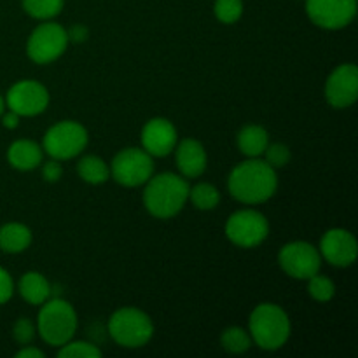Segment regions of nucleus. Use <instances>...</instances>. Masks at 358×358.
Returning a JSON list of instances; mask_svg holds the SVG:
<instances>
[{
  "label": "nucleus",
  "mask_w": 358,
  "mask_h": 358,
  "mask_svg": "<svg viewBox=\"0 0 358 358\" xmlns=\"http://www.w3.org/2000/svg\"><path fill=\"white\" fill-rule=\"evenodd\" d=\"M35 325L30 318H17L16 324L13 325V338L17 345L27 346L34 341L35 338Z\"/></svg>",
  "instance_id": "29"
},
{
  "label": "nucleus",
  "mask_w": 358,
  "mask_h": 358,
  "mask_svg": "<svg viewBox=\"0 0 358 358\" xmlns=\"http://www.w3.org/2000/svg\"><path fill=\"white\" fill-rule=\"evenodd\" d=\"M175 149H177L175 161L182 177L198 178L205 173L208 156L201 142L194 138H184L175 145Z\"/></svg>",
  "instance_id": "16"
},
{
  "label": "nucleus",
  "mask_w": 358,
  "mask_h": 358,
  "mask_svg": "<svg viewBox=\"0 0 358 358\" xmlns=\"http://www.w3.org/2000/svg\"><path fill=\"white\" fill-rule=\"evenodd\" d=\"M37 331L48 345L56 348L72 341L77 331V313L72 304L65 299L49 297L44 304H41Z\"/></svg>",
  "instance_id": "4"
},
{
  "label": "nucleus",
  "mask_w": 358,
  "mask_h": 358,
  "mask_svg": "<svg viewBox=\"0 0 358 358\" xmlns=\"http://www.w3.org/2000/svg\"><path fill=\"white\" fill-rule=\"evenodd\" d=\"M306 14L317 27L341 30L357 16V0H306Z\"/></svg>",
  "instance_id": "12"
},
{
  "label": "nucleus",
  "mask_w": 358,
  "mask_h": 358,
  "mask_svg": "<svg viewBox=\"0 0 358 358\" xmlns=\"http://www.w3.org/2000/svg\"><path fill=\"white\" fill-rule=\"evenodd\" d=\"M213 14L224 24H233L243 16V0H215Z\"/></svg>",
  "instance_id": "25"
},
{
  "label": "nucleus",
  "mask_w": 358,
  "mask_h": 358,
  "mask_svg": "<svg viewBox=\"0 0 358 358\" xmlns=\"http://www.w3.org/2000/svg\"><path fill=\"white\" fill-rule=\"evenodd\" d=\"M177 140V128L166 117L149 119L142 128V149L152 157H163L173 152Z\"/></svg>",
  "instance_id": "15"
},
{
  "label": "nucleus",
  "mask_w": 358,
  "mask_h": 358,
  "mask_svg": "<svg viewBox=\"0 0 358 358\" xmlns=\"http://www.w3.org/2000/svg\"><path fill=\"white\" fill-rule=\"evenodd\" d=\"M31 245V231L24 224L9 222L0 227V250L20 254Z\"/></svg>",
  "instance_id": "20"
},
{
  "label": "nucleus",
  "mask_w": 358,
  "mask_h": 358,
  "mask_svg": "<svg viewBox=\"0 0 358 358\" xmlns=\"http://www.w3.org/2000/svg\"><path fill=\"white\" fill-rule=\"evenodd\" d=\"M108 336L124 348H142L154 336V324L138 308H121L114 311L107 325Z\"/></svg>",
  "instance_id": "5"
},
{
  "label": "nucleus",
  "mask_w": 358,
  "mask_h": 358,
  "mask_svg": "<svg viewBox=\"0 0 358 358\" xmlns=\"http://www.w3.org/2000/svg\"><path fill=\"white\" fill-rule=\"evenodd\" d=\"M14 294V282L10 273L0 266V306L9 303Z\"/></svg>",
  "instance_id": "30"
},
{
  "label": "nucleus",
  "mask_w": 358,
  "mask_h": 358,
  "mask_svg": "<svg viewBox=\"0 0 358 358\" xmlns=\"http://www.w3.org/2000/svg\"><path fill=\"white\" fill-rule=\"evenodd\" d=\"M63 175V166H62V161L58 159H49L48 163H44L42 166V177H44L45 182H58Z\"/></svg>",
  "instance_id": "31"
},
{
  "label": "nucleus",
  "mask_w": 358,
  "mask_h": 358,
  "mask_svg": "<svg viewBox=\"0 0 358 358\" xmlns=\"http://www.w3.org/2000/svg\"><path fill=\"white\" fill-rule=\"evenodd\" d=\"M189 189L187 178L177 173L152 175L143 189V206L156 219H171L189 201Z\"/></svg>",
  "instance_id": "2"
},
{
  "label": "nucleus",
  "mask_w": 358,
  "mask_h": 358,
  "mask_svg": "<svg viewBox=\"0 0 358 358\" xmlns=\"http://www.w3.org/2000/svg\"><path fill=\"white\" fill-rule=\"evenodd\" d=\"M16 358H44V352H41V350L35 348V346L27 345L16 353Z\"/></svg>",
  "instance_id": "34"
},
{
  "label": "nucleus",
  "mask_w": 358,
  "mask_h": 358,
  "mask_svg": "<svg viewBox=\"0 0 358 358\" xmlns=\"http://www.w3.org/2000/svg\"><path fill=\"white\" fill-rule=\"evenodd\" d=\"M278 264L290 278L308 280L320 271L322 255L308 241H290L280 248Z\"/></svg>",
  "instance_id": "10"
},
{
  "label": "nucleus",
  "mask_w": 358,
  "mask_h": 358,
  "mask_svg": "<svg viewBox=\"0 0 358 358\" xmlns=\"http://www.w3.org/2000/svg\"><path fill=\"white\" fill-rule=\"evenodd\" d=\"M0 117H2L3 128H7V129H16L17 126H20V117H21V115H17L16 112H13V110L3 112V114L0 115Z\"/></svg>",
  "instance_id": "33"
},
{
  "label": "nucleus",
  "mask_w": 358,
  "mask_h": 358,
  "mask_svg": "<svg viewBox=\"0 0 358 358\" xmlns=\"http://www.w3.org/2000/svg\"><path fill=\"white\" fill-rule=\"evenodd\" d=\"M220 345H222V348L226 350L227 353L240 355V353L248 352L254 343H252L250 334H248L243 327L233 325V327H227L226 331L222 332V336H220Z\"/></svg>",
  "instance_id": "22"
},
{
  "label": "nucleus",
  "mask_w": 358,
  "mask_h": 358,
  "mask_svg": "<svg viewBox=\"0 0 358 358\" xmlns=\"http://www.w3.org/2000/svg\"><path fill=\"white\" fill-rule=\"evenodd\" d=\"M238 149L247 157H259L264 154L269 143V135L262 126L248 124L240 129L236 136Z\"/></svg>",
  "instance_id": "19"
},
{
  "label": "nucleus",
  "mask_w": 358,
  "mask_h": 358,
  "mask_svg": "<svg viewBox=\"0 0 358 358\" xmlns=\"http://www.w3.org/2000/svg\"><path fill=\"white\" fill-rule=\"evenodd\" d=\"M292 154H290V149L285 145V143H268L264 150V161L271 168L278 170V168H283L290 161Z\"/></svg>",
  "instance_id": "28"
},
{
  "label": "nucleus",
  "mask_w": 358,
  "mask_h": 358,
  "mask_svg": "<svg viewBox=\"0 0 358 358\" xmlns=\"http://www.w3.org/2000/svg\"><path fill=\"white\" fill-rule=\"evenodd\" d=\"M6 98H2V94H0V115L3 114V112H6Z\"/></svg>",
  "instance_id": "35"
},
{
  "label": "nucleus",
  "mask_w": 358,
  "mask_h": 358,
  "mask_svg": "<svg viewBox=\"0 0 358 358\" xmlns=\"http://www.w3.org/2000/svg\"><path fill=\"white\" fill-rule=\"evenodd\" d=\"M248 334L252 343L266 352H276L287 345L292 334V324L283 308L273 303L255 306L248 320Z\"/></svg>",
  "instance_id": "3"
},
{
  "label": "nucleus",
  "mask_w": 358,
  "mask_h": 358,
  "mask_svg": "<svg viewBox=\"0 0 358 358\" xmlns=\"http://www.w3.org/2000/svg\"><path fill=\"white\" fill-rule=\"evenodd\" d=\"M229 194L245 205H261L271 199L278 189L275 168L257 157L236 164L227 178Z\"/></svg>",
  "instance_id": "1"
},
{
  "label": "nucleus",
  "mask_w": 358,
  "mask_h": 358,
  "mask_svg": "<svg viewBox=\"0 0 358 358\" xmlns=\"http://www.w3.org/2000/svg\"><path fill=\"white\" fill-rule=\"evenodd\" d=\"M358 98V69L343 63L331 72L325 83V100L334 108L352 107Z\"/></svg>",
  "instance_id": "13"
},
{
  "label": "nucleus",
  "mask_w": 358,
  "mask_h": 358,
  "mask_svg": "<svg viewBox=\"0 0 358 358\" xmlns=\"http://www.w3.org/2000/svg\"><path fill=\"white\" fill-rule=\"evenodd\" d=\"M49 105V93L37 80H17L6 94V107L21 117H34L42 114Z\"/></svg>",
  "instance_id": "11"
},
{
  "label": "nucleus",
  "mask_w": 358,
  "mask_h": 358,
  "mask_svg": "<svg viewBox=\"0 0 358 358\" xmlns=\"http://www.w3.org/2000/svg\"><path fill=\"white\" fill-rule=\"evenodd\" d=\"M77 173L87 184H103L110 177V170H108L107 163L98 156H84L83 159L77 163Z\"/></svg>",
  "instance_id": "21"
},
{
  "label": "nucleus",
  "mask_w": 358,
  "mask_h": 358,
  "mask_svg": "<svg viewBox=\"0 0 358 358\" xmlns=\"http://www.w3.org/2000/svg\"><path fill=\"white\" fill-rule=\"evenodd\" d=\"M66 37H69V42H73V44H80V42H86L87 37H90V30L84 24H73L66 30Z\"/></svg>",
  "instance_id": "32"
},
{
  "label": "nucleus",
  "mask_w": 358,
  "mask_h": 358,
  "mask_svg": "<svg viewBox=\"0 0 358 358\" xmlns=\"http://www.w3.org/2000/svg\"><path fill=\"white\" fill-rule=\"evenodd\" d=\"M308 292L318 303H329L336 296V285L331 278L317 273L311 278H308Z\"/></svg>",
  "instance_id": "26"
},
{
  "label": "nucleus",
  "mask_w": 358,
  "mask_h": 358,
  "mask_svg": "<svg viewBox=\"0 0 358 358\" xmlns=\"http://www.w3.org/2000/svg\"><path fill=\"white\" fill-rule=\"evenodd\" d=\"M69 45L66 30L58 23L48 20L41 23L30 34L27 41V55L37 65H48L56 62Z\"/></svg>",
  "instance_id": "7"
},
{
  "label": "nucleus",
  "mask_w": 358,
  "mask_h": 358,
  "mask_svg": "<svg viewBox=\"0 0 358 358\" xmlns=\"http://www.w3.org/2000/svg\"><path fill=\"white\" fill-rule=\"evenodd\" d=\"M318 252L329 264L336 268H348L358 257L357 238L350 231L334 227L322 236Z\"/></svg>",
  "instance_id": "14"
},
{
  "label": "nucleus",
  "mask_w": 358,
  "mask_h": 358,
  "mask_svg": "<svg viewBox=\"0 0 358 358\" xmlns=\"http://www.w3.org/2000/svg\"><path fill=\"white\" fill-rule=\"evenodd\" d=\"M44 150L38 143L31 140H16L7 149V161L13 168L20 171L35 170L42 163Z\"/></svg>",
  "instance_id": "17"
},
{
  "label": "nucleus",
  "mask_w": 358,
  "mask_h": 358,
  "mask_svg": "<svg viewBox=\"0 0 358 358\" xmlns=\"http://www.w3.org/2000/svg\"><path fill=\"white\" fill-rule=\"evenodd\" d=\"M189 199H191V203L198 210L208 212V210H213L219 205L220 192L215 185L203 182V184H198L192 189H189Z\"/></svg>",
  "instance_id": "24"
},
{
  "label": "nucleus",
  "mask_w": 358,
  "mask_h": 358,
  "mask_svg": "<svg viewBox=\"0 0 358 358\" xmlns=\"http://www.w3.org/2000/svg\"><path fill=\"white\" fill-rule=\"evenodd\" d=\"M65 0H21L23 10L34 20L48 21L58 16Z\"/></svg>",
  "instance_id": "23"
},
{
  "label": "nucleus",
  "mask_w": 358,
  "mask_h": 358,
  "mask_svg": "<svg viewBox=\"0 0 358 358\" xmlns=\"http://www.w3.org/2000/svg\"><path fill=\"white\" fill-rule=\"evenodd\" d=\"M59 358H100L101 350L90 341H69L59 346Z\"/></svg>",
  "instance_id": "27"
},
{
  "label": "nucleus",
  "mask_w": 358,
  "mask_h": 358,
  "mask_svg": "<svg viewBox=\"0 0 358 358\" xmlns=\"http://www.w3.org/2000/svg\"><path fill=\"white\" fill-rule=\"evenodd\" d=\"M110 177L124 187L143 185L154 173V161L149 152L138 147L121 150L110 163Z\"/></svg>",
  "instance_id": "8"
},
{
  "label": "nucleus",
  "mask_w": 358,
  "mask_h": 358,
  "mask_svg": "<svg viewBox=\"0 0 358 358\" xmlns=\"http://www.w3.org/2000/svg\"><path fill=\"white\" fill-rule=\"evenodd\" d=\"M269 234V222L257 210H238L226 222V236L241 248H255Z\"/></svg>",
  "instance_id": "9"
},
{
  "label": "nucleus",
  "mask_w": 358,
  "mask_h": 358,
  "mask_svg": "<svg viewBox=\"0 0 358 358\" xmlns=\"http://www.w3.org/2000/svg\"><path fill=\"white\" fill-rule=\"evenodd\" d=\"M87 145V131L76 121H59L45 131L42 150L58 161L73 159Z\"/></svg>",
  "instance_id": "6"
},
{
  "label": "nucleus",
  "mask_w": 358,
  "mask_h": 358,
  "mask_svg": "<svg viewBox=\"0 0 358 358\" xmlns=\"http://www.w3.org/2000/svg\"><path fill=\"white\" fill-rule=\"evenodd\" d=\"M17 292L31 306H41L51 297V285L44 275L37 271H28L17 282Z\"/></svg>",
  "instance_id": "18"
}]
</instances>
